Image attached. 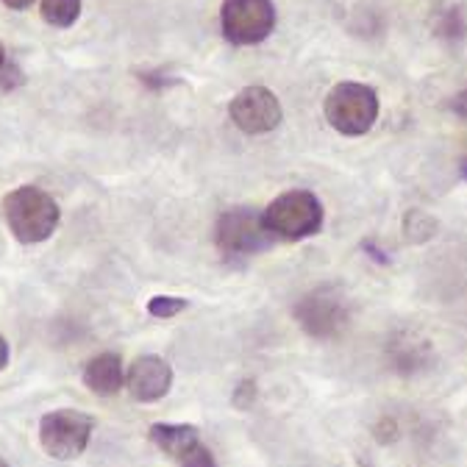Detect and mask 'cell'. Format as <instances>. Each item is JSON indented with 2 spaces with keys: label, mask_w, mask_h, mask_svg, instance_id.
<instances>
[{
  "label": "cell",
  "mask_w": 467,
  "mask_h": 467,
  "mask_svg": "<svg viewBox=\"0 0 467 467\" xmlns=\"http://www.w3.org/2000/svg\"><path fill=\"white\" fill-rule=\"evenodd\" d=\"M145 87H150V89H164V87H170V84H175V78H170L164 70L161 73H142V78H140Z\"/></svg>",
  "instance_id": "19"
},
{
  "label": "cell",
  "mask_w": 467,
  "mask_h": 467,
  "mask_svg": "<svg viewBox=\"0 0 467 467\" xmlns=\"http://www.w3.org/2000/svg\"><path fill=\"white\" fill-rule=\"evenodd\" d=\"M326 120L345 137H362L379 120V95L368 84L342 81L326 95Z\"/></svg>",
  "instance_id": "3"
},
{
  "label": "cell",
  "mask_w": 467,
  "mask_h": 467,
  "mask_svg": "<svg viewBox=\"0 0 467 467\" xmlns=\"http://www.w3.org/2000/svg\"><path fill=\"white\" fill-rule=\"evenodd\" d=\"M95 420L76 409H56L39 420V445L50 459L70 462L78 459L92 437Z\"/></svg>",
  "instance_id": "4"
},
{
  "label": "cell",
  "mask_w": 467,
  "mask_h": 467,
  "mask_svg": "<svg viewBox=\"0 0 467 467\" xmlns=\"http://www.w3.org/2000/svg\"><path fill=\"white\" fill-rule=\"evenodd\" d=\"M440 34H442V36H462V34H464V26H462V15H459V9H451V12L442 17V23H440Z\"/></svg>",
  "instance_id": "17"
},
{
  "label": "cell",
  "mask_w": 467,
  "mask_h": 467,
  "mask_svg": "<svg viewBox=\"0 0 467 467\" xmlns=\"http://www.w3.org/2000/svg\"><path fill=\"white\" fill-rule=\"evenodd\" d=\"M403 234H406L409 243L423 245L437 234V220L429 212L412 209V212H406V217H403Z\"/></svg>",
  "instance_id": "13"
},
{
  "label": "cell",
  "mask_w": 467,
  "mask_h": 467,
  "mask_svg": "<svg viewBox=\"0 0 467 467\" xmlns=\"http://www.w3.org/2000/svg\"><path fill=\"white\" fill-rule=\"evenodd\" d=\"M190 306V301L184 298H175V296H156L148 301V315L159 317V320H170L175 315H182Z\"/></svg>",
  "instance_id": "14"
},
{
  "label": "cell",
  "mask_w": 467,
  "mask_h": 467,
  "mask_svg": "<svg viewBox=\"0 0 467 467\" xmlns=\"http://www.w3.org/2000/svg\"><path fill=\"white\" fill-rule=\"evenodd\" d=\"M20 84H23V73L15 65H4V70H0V89L9 92V89H15Z\"/></svg>",
  "instance_id": "18"
},
{
  "label": "cell",
  "mask_w": 467,
  "mask_h": 467,
  "mask_svg": "<svg viewBox=\"0 0 467 467\" xmlns=\"http://www.w3.org/2000/svg\"><path fill=\"white\" fill-rule=\"evenodd\" d=\"M0 467H12V464H9V462H6L4 456H0Z\"/></svg>",
  "instance_id": "25"
},
{
  "label": "cell",
  "mask_w": 467,
  "mask_h": 467,
  "mask_svg": "<svg viewBox=\"0 0 467 467\" xmlns=\"http://www.w3.org/2000/svg\"><path fill=\"white\" fill-rule=\"evenodd\" d=\"M4 217L12 237L23 245L50 240L58 228V203L39 187H20L4 198Z\"/></svg>",
  "instance_id": "1"
},
{
  "label": "cell",
  "mask_w": 467,
  "mask_h": 467,
  "mask_svg": "<svg viewBox=\"0 0 467 467\" xmlns=\"http://www.w3.org/2000/svg\"><path fill=\"white\" fill-rule=\"evenodd\" d=\"M170 387H172V368L153 354L137 357L126 373V389L140 403L161 400L170 392Z\"/></svg>",
  "instance_id": "9"
},
{
  "label": "cell",
  "mask_w": 467,
  "mask_h": 467,
  "mask_svg": "<svg viewBox=\"0 0 467 467\" xmlns=\"http://www.w3.org/2000/svg\"><path fill=\"white\" fill-rule=\"evenodd\" d=\"M9 365V342L0 337V370Z\"/></svg>",
  "instance_id": "22"
},
{
  "label": "cell",
  "mask_w": 467,
  "mask_h": 467,
  "mask_svg": "<svg viewBox=\"0 0 467 467\" xmlns=\"http://www.w3.org/2000/svg\"><path fill=\"white\" fill-rule=\"evenodd\" d=\"M148 437L161 453H167L172 459H182L201 442L198 426H190V423H153L148 429Z\"/></svg>",
  "instance_id": "11"
},
{
  "label": "cell",
  "mask_w": 467,
  "mask_h": 467,
  "mask_svg": "<svg viewBox=\"0 0 467 467\" xmlns=\"http://www.w3.org/2000/svg\"><path fill=\"white\" fill-rule=\"evenodd\" d=\"M231 403L237 406V409H243V412H248V409L256 403V381L254 379H245L237 389H234Z\"/></svg>",
  "instance_id": "16"
},
{
  "label": "cell",
  "mask_w": 467,
  "mask_h": 467,
  "mask_svg": "<svg viewBox=\"0 0 467 467\" xmlns=\"http://www.w3.org/2000/svg\"><path fill=\"white\" fill-rule=\"evenodd\" d=\"M123 359L120 354H100L95 359H89V365L84 368V384L103 398H111L123 389Z\"/></svg>",
  "instance_id": "10"
},
{
  "label": "cell",
  "mask_w": 467,
  "mask_h": 467,
  "mask_svg": "<svg viewBox=\"0 0 467 467\" xmlns=\"http://www.w3.org/2000/svg\"><path fill=\"white\" fill-rule=\"evenodd\" d=\"M228 117L243 134H267L281 126L284 109L267 87H245L228 100Z\"/></svg>",
  "instance_id": "8"
},
{
  "label": "cell",
  "mask_w": 467,
  "mask_h": 467,
  "mask_svg": "<svg viewBox=\"0 0 467 467\" xmlns=\"http://www.w3.org/2000/svg\"><path fill=\"white\" fill-rule=\"evenodd\" d=\"M42 20L56 28H70L81 15V0H42Z\"/></svg>",
  "instance_id": "12"
},
{
  "label": "cell",
  "mask_w": 467,
  "mask_h": 467,
  "mask_svg": "<svg viewBox=\"0 0 467 467\" xmlns=\"http://www.w3.org/2000/svg\"><path fill=\"white\" fill-rule=\"evenodd\" d=\"M462 175H464V179H467V159H464V164H462Z\"/></svg>",
  "instance_id": "24"
},
{
  "label": "cell",
  "mask_w": 467,
  "mask_h": 467,
  "mask_svg": "<svg viewBox=\"0 0 467 467\" xmlns=\"http://www.w3.org/2000/svg\"><path fill=\"white\" fill-rule=\"evenodd\" d=\"M214 243L225 256H254L267 251L275 237L254 209H231L223 212L214 225Z\"/></svg>",
  "instance_id": "5"
},
{
  "label": "cell",
  "mask_w": 467,
  "mask_h": 467,
  "mask_svg": "<svg viewBox=\"0 0 467 467\" xmlns=\"http://www.w3.org/2000/svg\"><path fill=\"white\" fill-rule=\"evenodd\" d=\"M451 109L462 117V120H467V89H462L456 98H453V103H451Z\"/></svg>",
  "instance_id": "20"
},
{
  "label": "cell",
  "mask_w": 467,
  "mask_h": 467,
  "mask_svg": "<svg viewBox=\"0 0 467 467\" xmlns=\"http://www.w3.org/2000/svg\"><path fill=\"white\" fill-rule=\"evenodd\" d=\"M265 225L275 240L298 243L309 240L323 228V203L315 192L309 190H289L278 195L265 212Z\"/></svg>",
  "instance_id": "2"
},
{
  "label": "cell",
  "mask_w": 467,
  "mask_h": 467,
  "mask_svg": "<svg viewBox=\"0 0 467 467\" xmlns=\"http://www.w3.org/2000/svg\"><path fill=\"white\" fill-rule=\"evenodd\" d=\"M4 65H6V47L0 42V70H4Z\"/></svg>",
  "instance_id": "23"
},
{
  "label": "cell",
  "mask_w": 467,
  "mask_h": 467,
  "mask_svg": "<svg viewBox=\"0 0 467 467\" xmlns=\"http://www.w3.org/2000/svg\"><path fill=\"white\" fill-rule=\"evenodd\" d=\"M4 6H9V9H15V12H23V9H28V6H34V0H0Z\"/></svg>",
  "instance_id": "21"
},
{
  "label": "cell",
  "mask_w": 467,
  "mask_h": 467,
  "mask_svg": "<svg viewBox=\"0 0 467 467\" xmlns=\"http://www.w3.org/2000/svg\"><path fill=\"white\" fill-rule=\"evenodd\" d=\"M179 462H182V467H217L214 453H212L206 445H201V442H198L190 453H184Z\"/></svg>",
  "instance_id": "15"
},
{
  "label": "cell",
  "mask_w": 467,
  "mask_h": 467,
  "mask_svg": "<svg viewBox=\"0 0 467 467\" xmlns=\"http://www.w3.org/2000/svg\"><path fill=\"white\" fill-rule=\"evenodd\" d=\"M223 36L234 45H259L275 28L273 0H223Z\"/></svg>",
  "instance_id": "7"
},
{
  "label": "cell",
  "mask_w": 467,
  "mask_h": 467,
  "mask_svg": "<svg viewBox=\"0 0 467 467\" xmlns=\"http://www.w3.org/2000/svg\"><path fill=\"white\" fill-rule=\"evenodd\" d=\"M296 320H298V326L309 337H315V339H331L350 320L348 301H345L342 292L337 286H331V284L317 286V289L306 292V296L296 304Z\"/></svg>",
  "instance_id": "6"
}]
</instances>
